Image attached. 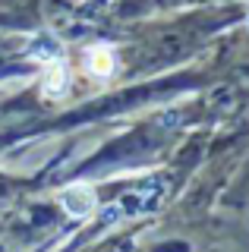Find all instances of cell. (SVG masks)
<instances>
[{"mask_svg":"<svg viewBox=\"0 0 249 252\" xmlns=\"http://www.w3.org/2000/svg\"><path fill=\"white\" fill-rule=\"evenodd\" d=\"M60 202H63V208H66L73 218H85L92 208H95V192H92L89 186L79 183V186H69Z\"/></svg>","mask_w":249,"mask_h":252,"instance_id":"obj_1","label":"cell"},{"mask_svg":"<svg viewBox=\"0 0 249 252\" xmlns=\"http://www.w3.org/2000/svg\"><path fill=\"white\" fill-rule=\"evenodd\" d=\"M85 73L89 76H98V79H107L114 73V51L104 44L98 47H89L85 51Z\"/></svg>","mask_w":249,"mask_h":252,"instance_id":"obj_2","label":"cell"},{"mask_svg":"<svg viewBox=\"0 0 249 252\" xmlns=\"http://www.w3.org/2000/svg\"><path fill=\"white\" fill-rule=\"evenodd\" d=\"M66 89H69V73H66L63 60L54 57L48 63V69H44V94L48 98H60V94H66Z\"/></svg>","mask_w":249,"mask_h":252,"instance_id":"obj_3","label":"cell"},{"mask_svg":"<svg viewBox=\"0 0 249 252\" xmlns=\"http://www.w3.org/2000/svg\"><path fill=\"white\" fill-rule=\"evenodd\" d=\"M246 22H249V19H246Z\"/></svg>","mask_w":249,"mask_h":252,"instance_id":"obj_4","label":"cell"}]
</instances>
